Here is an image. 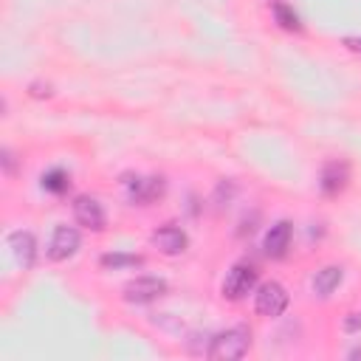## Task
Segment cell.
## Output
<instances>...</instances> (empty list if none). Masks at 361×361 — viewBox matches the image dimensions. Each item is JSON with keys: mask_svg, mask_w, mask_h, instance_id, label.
I'll return each mask as SVG.
<instances>
[{"mask_svg": "<svg viewBox=\"0 0 361 361\" xmlns=\"http://www.w3.org/2000/svg\"><path fill=\"white\" fill-rule=\"evenodd\" d=\"M291 223L288 221H279V223H274L269 232H266V240H262V249H266V254L269 257H285V251H288V246H291Z\"/></svg>", "mask_w": 361, "mask_h": 361, "instance_id": "9", "label": "cell"}, {"mask_svg": "<svg viewBox=\"0 0 361 361\" xmlns=\"http://www.w3.org/2000/svg\"><path fill=\"white\" fill-rule=\"evenodd\" d=\"M254 285H257V269L254 266H246V262H237V266L226 274L221 291H223L226 299L237 302V299H243L246 294H251Z\"/></svg>", "mask_w": 361, "mask_h": 361, "instance_id": "3", "label": "cell"}, {"mask_svg": "<svg viewBox=\"0 0 361 361\" xmlns=\"http://www.w3.org/2000/svg\"><path fill=\"white\" fill-rule=\"evenodd\" d=\"M257 314L260 316H266V319H277L285 314V308H288V291L279 285V282H266L257 291Z\"/></svg>", "mask_w": 361, "mask_h": 361, "instance_id": "4", "label": "cell"}, {"mask_svg": "<svg viewBox=\"0 0 361 361\" xmlns=\"http://www.w3.org/2000/svg\"><path fill=\"white\" fill-rule=\"evenodd\" d=\"M68 184H71V181H68V175H65L62 170H51V173H45V175H42V189L57 192V195L68 189Z\"/></svg>", "mask_w": 361, "mask_h": 361, "instance_id": "14", "label": "cell"}, {"mask_svg": "<svg viewBox=\"0 0 361 361\" xmlns=\"http://www.w3.org/2000/svg\"><path fill=\"white\" fill-rule=\"evenodd\" d=\"M251 347V330L249 327H229L223 333H218L212 339V347H209V358L214 361H237L243 358Z\"/></svg>", "mask_w": 361, "mask_h": 361, "instance_id": "1", "label": "cell"}, {"mask_svg": "<svg viewBox=\"0 0 361 361\" xmlns=\"http://www.w3.org/2000/svg\"><path fill=\"white\" fill-rule=\"evenodd\" d=\"M141 257L138 254H105L102 257V266L105 269H136L141 266Z\"/></svg>", "mask_w": 361, "mask_h": 361, "instance_id": "13", "label": "cell"}, {"mask_svg": "<svg viewBox=\"0 0 361 361\" xmlns=\"http://www.w3.org/2000/svg\"><path fill=\"white\" fill-rule=\"evenodd\" d=\"M79 251V232L74 226H57L51 240H48V260H54V262H62L68 257H74Z\"/></svg>", "mask_w": 361, "mask_h": 361, "instance_id": "6", "label": "cell"}, {"mask_svg": "<svg viewBox=\"0 0 361 361\" xmlns=\"http://www.w3.org/2000/svg\"><path fill=\"white\" fill-rule=\"evenodd\" d=\"M342 279H345V269H342V266H325V269L316 271V277H314V291H316L319 297H330L336 288L342 285Z\"/></svg>", "mask_w": 361, "mask_h": 361, "instance_id": "12", "label": "cell"}, {"mask_svg": "<svg viewBox=\"0 0 361 361\" xmlns=\"http://www.w3.org/2000/svg\"><path fill=\"white\" fill-rule=\"evenodd\" d=\"M345 330H347V333H358V330H361V310H356V314H350V316L345 319Z\"/></svg>", "mask_w": 361, "mask_h": 361, "instance_id": "16", "label": "cell"}, {"mask_svg": "<svg viewBox=\"0 0 361 361\" xmlns=\"http://www.w3.org/2000/svg\"><path fill=\"white\" fill-rule=\"evenodd\" d=\"M150 240H153V246H155L161 254H166V257H178V254H184L186 246H189L186 232L178 229V226H173V223H166V226L155 229Z\"/></svg>", "mask_w": 361, "mask_h": 361, "instance_id": "7", "label": "cell"}, {"mask_svg": "<svg viewBox=\"0 0 361 361\" xmlns=\"http://www.w3.org/2000/svg\"><path fill=\"white\" fill-rule=\"evenodd\" d=\"M345 45L350 48V51H356V54H361V40H358V37H347V40H345Z\"/></svg>", "mask_w": 361, "mask_h": 361, "instance_id": "17", "label": "cell"}, {"mask_svg": "<svg viewBox=\"0 0 361 361\" xmlns=\"http://www.w3.org/2000/svg\"><path fill=\"white\" fill-rule=\"evenodd\" d=\"M74 218H77V223L79 226H85V229H93V232H102L105 229V206L96 201V198H90V195H79L77 201H74Z\"/></svg>", "mask_w": 361, "mask_h": 361, "instance_id": "8", "label": "cell"}, {"mask_svg": "<svg viewBox=\"0 0 361 361\" xmlns=\"http://www.w3.org/2000/svg\"><path fill=\"white\" fill-rule=\"evenodd\" d=\"M347 178H350V166L345 161H330L325 170H322V192L325 195H339V192L347 186Z\"/></svg>", "mask_w": 361, "mask_h": 361, "instance_id": "11", "label": "cell"}, {"mask_svg": "<svg viewBox=\"0 0 361 361\" xmlns=\"http://www.w3.org/2000/svg\"><path fill=\"white\" fill-rule=\"evenodd\" d=\"M3 166H6V173H12V170H14V158H12V153H9V150H3Z\"/></svg>", "mask_w": 361, "mask_h": 361, "instance_id": "18", "label": "cell"}, {"mask_svg": "<svg viewBox=\"0 0 361 361\" xmlns=\"http://www.w3.org/2000/svg\"><path fill=\"white\" fill-rule=\"evenodd\" d=\"M274 14H277V20L282 23L285 29H297V26H299V23H297V14L288 9L285 3H277V6H274Z\"/></svg>", "mask_w": 361, "mask_h": 361, "instance_id": "15", "label": "cell"}, {"mask_svg": "<svg viewBox=\"0 0 361 361\" xmlns=\"http://www.w3.org/2000/svg\"><path fill=\"white\" fill-rule=\"evenodd\" d=\"M166 294V282L161 277H136L125 285V299L136 305H147L155 302L158 297Z\"/></svg>", "mask_w": 361, "mask_h": 361, "instance_id": "5", "label": "cell"}, {"mask_svg": "<svg viewBox=\"0 0 361 361\" xmlns=\"http://www.w3.org/2000/svg\"><path fill=\"white\" fill-rule=\"evenodd\" d=\"M122 189L130 203L147 206L164 195V178H141V175H122Z\"/></svg>", "mask_w": 361, "mask_h": 361, "instance_id": "2", "label": "cell"}, {"mask_svg": "<svg viewBox=\"0 0 361 361\" xmlns=\"http://www.w3.org/2000/svg\"><path fill=\"white\" fill-rule=\"evenodd\" d=\"M9 246H12L14 260L20 262L23 269H32L34 266V260H37V240H34L32 232H12Z\"/></svg>", "mask_w": 361, "mask_h": 361, "instance_id": "10", "label": "cell"}]
</instances>
